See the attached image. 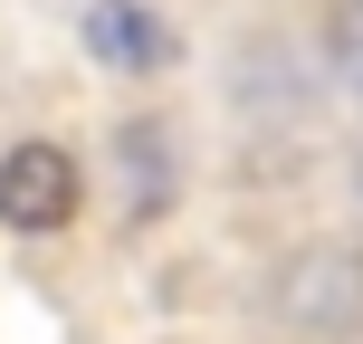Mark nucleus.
Listing matches in <instances>:
<instances>
[{
	"label": "nucleus",
	"instance_id": "f257e3e1",
	"mask_svg": "<svg viewBox=\"0 0 363 344\" xmlns=\"http://www.w3.org/2000/svg\"><path fill=\"white\" fill-rule=\"evenodd\" d=\"M268 306H277V326L306 335V344H354L363 335V249L354 239L296 249L287 268L268 277Z\"/></svg>",
	"mask_w": 363,
	"mask_h": 344
},
{
	"label": "nucleus",
	"instance_id": "f03ea898",
	"mask_svg": "<svg viewBox=\"0 0 363 344\" xmlns=\"http://www.w3.org/2000/svg\"><path fill=\"white\" fill-rule=\"evenodd\" d=\"M77 153L67 144H10L0 153V230H19V239H48V230H67L77 220Z\"/></svg>",
	"mask_w": 363,
	"mask_h": 344
},
{
	"label": "nucleus",
	"instance_id": "7ed1b4c3",
	"mask_svg": "<svg viewBox=\"0 0 363 344\" xmlns=\"http://www.w3.org/2000/svg\"><path fill=\"white\" fill-rule=\"evenodd\" d=\"M86 48L106 57V67H134V77H144V67L172 57V38L144 19V0H96V10H86Z\"/></svg>",
	"mask_w": 363,
	"mask_h": 344
},
{
	"label": "nucleus",
	"instance_id": "20e7f679",
	"mask_svg": "<svg viewBox=\"0 0 363 344\" xmlns=\"http://www.w3.org/2000/svg\"><path fill=\"white\" fill-rule=\"evenodd\" d=\"M325 67L363 96V0H335L325 10Z\"/></svg>",
	"mask_w": 363,
	"mask_h": 344
}]
</instances>
